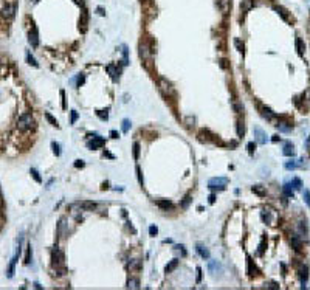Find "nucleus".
<instances>
[{
    "label": "nucleus",
    "mask_w": 310,
    "mask_h": 290,
    "mask_svg": "<svg viewBox=\"0 0 310 290\" xmlns=\"http://www.w3.org/2000/svg\"><path fill=\"white\" fill-rule=\"evenodd\" d=\"M34 127V118L31 113H23L19 116V120H17V129L22 130V132H26V130H30Z\"/></svg>",
    "instance_id": "nucleus-1"
},
{
    "label": "nucleus",
    "mask_w": 310,
    "mask_h": 290,
    "mask_svg": "<svg viewBox=\"0 0 310 290\" xmlns=\"http://www.w3.org/2000/svg\"><path fill=\"white\" fill-rule=\"evenodd\" d=\"M140 58L143 59L146 67L149 68V65H151V48H149V45H147L146 41L140 44Z\"/></svg>",
    "instance_id": "nucleus-2"
},
{
    "label": "nucleus",
    "mask_w": 310,
    "mask_h": 290,
    "mask_svg": "<svg viewBox=\"0 0 310 290\" xmlns=\"http://www.w3.org/2000/svg\"><path fill=\"white\" fill-rule=\"evenodd\" d=\"M208 185H209L211 189H219V191H222V189H225V186L228 185V178H225V177H215V178H211V180L208 182Z\"/></svg>",
    "instance_id": "nucleus-3"
},
{
    "label": "nucleus",
    "mask_w": 310,
    "mask_h": 290,
    "mask_svg": "<svg viewBox=\"0 0 310 290\" xmlns=\"http://www.w3.org/2000/svg\"><path fill=\"white\" fill-rule=\"evenodd\" d=\"M160 90L163 92V95H165V96H174V95H175L174 87L171 85V82L166 81L165 78H161V79H160Z\"/></svg>",
    "instance_id": "nucleus-4"
},
{
    "label": "nucleus",
    "mask_w": 310,
    "mask_h": 290,
    "mask_svg": "<svg viewBox=\"0 0 310 290\" xmlns=\"http://www.w3.org/2000/svg\"><path fill=\"white\" fill-rule=\"evenodd\" d=\"M51 261H53V265H62L64 264V252L61 248H55L51 252Z\"/></svg>",
    "instance_id": "nucleus-5"
},
{
    "label": "nucleus",
    "mask_w": 310,
    "mask_h": 290,
    "mask_svg": "<svg viewBox=\"0 0 310 290\" xmlns=\"http://www.w3.org/2000/svg\"><path fill=\"white\" fill-rule=\"evenodd\" d=\"M2 12H3V16H5L6 19H11V17H14V12H16V3H14V2H11V3H6V5L3 6Z\"/></svg>",
    "instance_id": "nucleus-6"
},
{
    "label": "nucleus",
    "mask_w": 310,
    "mask_h": 290,
    "mask_svg": "<svg viewBox=\"0 0 310 290\" xmlns=\"http://www.w3.org/2000/svg\"><path fill=\"white\" fill-rule=\"evenodd\" d=\"M258 109L261 110L262 116H264V118H267L268 121H273L275 118H276V115H275V113H273V112H272L270 109H268V107H265V105H262V104H258Z\"/></svg>",
    "instance_id": "nucleus-7"
},
{
    "label": "nucleus",
    "mask_w": 310,
    "mask_h": 290,
    "mask_svg": "<svg viewBox=\"0 0 310 290\" xmlns=\"http://www.w3.org/2000/svg\"><path fill=\"white\" fill-rule=\"evenodd\" d=\"M253 134H254V138H256V141H258L259 144H265V143H267V137H265V132H264V130H262L261 127H254Z\"/></svg>",
    "instance_id": "nucleus-8"
},
{
    "label": "nucleus",
    "mask_w": 310,
    "mask_h": 290,
    "mask_svg": "<svg viewBox=\"0 0 310 290\" xmlns=\"http://www.w3.org/2000/svg\"><path fill=\"white\" fill-rule=\"evenodd\" d=\"M28 42L31 44V47H37L39 45V33H37L36 26H33V30L28 34Z\"/></svg>",
    "instance_id": "nucleus-9"
},
{
    "label": "nucleus",
    "mask_w": 310,
    "mask_h": 290,
    "mask_svg": "<svg viewBox=\"0 0 310 290\" xmlns=\"http://www.w3.org/2000/svg\"><path fill=\"white\" fill-rule=\"evenodd\" d=\"M217 8L220 9V12L228 14L230 8H231V0H217Z\"/></svg>",
    "instance_id": "nucleus-10"
},
{
    "label": "nucleus",
    "mask_w": 310,
    "mask_h": 290,
    "mask_svg": "<svg viewBox=\"0 0 310 290\" xmlns=\"http://www.w3.org/2000/svg\"><path fill=\"white\" fill-rule=\"evenodd\" d=\"M75 206H78L79 209H84V211H92L96 208V203L95 202H78L75 203Z\"/></svg>",
    "instance_id": "nucleus-11"
},
{
    "label": "nucleus",
    "mask_w": 310,
    "mask_h": 290,
    "mask_svg": "<svg viewBox=\"0 0 310 290\" xmlns=\"http://www.w3.org/2000/svg\"><path fill=\"white\" fill-rule=\"evenodd\" d=\"M102 144H104V138H101V137L95 135V137H93V141L87 143V146H88L90 149H96V148L102 146Z\"/></svg>",
    "instance_id": "nucleus-12"
},
{
    "label": "nucleus",
    "mask_w": 310,
    "mask_h": 290,
    "mask_svg": "<svg viewBox=\"0 0 310 290\" xmlns=\"http://www.w3.org/2000/svg\"><path fill=\"white\" fill-rule=\"evenodd\" d=\"M107 72L110 73V76H112L113 81H116V79L119 78V70H118V67H116L115 64H109V65H107Z\"/></svg>",
    "instance_id": "nucleus-13"
},
{
    "label": "nucleus",
    "mask_w": 310,
    "mask_h": 290,
    "mask_svg": "<svg viewBox=\"0 0 310 290\" xmlns=\"http://www.w3.org/2000/svg\"><path fill=\"white\" fill-rule=\"evenodd\" d=\"M195 250H197V253H198L202 258H203V259H208V258H209V250H208L206 247H203L202 244H197Z\"/></svg>",
    "instance_id": "nucleus-14"
},
{
    "label": "nucleus",
    "mask_w": 310,
    "mask_h": 290,
    "mask_svg": "<svg viewBox=\"0 0 310 290\" xmlns=\"http://www.w3.org/2000/svg\"><path fill=\"white\" fill-rule=\"evenodd\" d=\"M247 264H248V275H250V276H254V275H258V273H259L258 267H256L254 264H253V261H251L250 256H247Z\"/></svg>",
    "instance_id": "nucleus-15"
},
{
    "label": "nucleus",
    "mask_w": 310,
    "mask_h": 290,
    "mask_svg": "<svg viewBox=\"0 0 310 290\" xmlns=\"http://www.w3.org/2000/svg\"><path fill=\"white\" fill-rule=\"evenodd\" d=\"M253 5H254L253 0H242V3H240V11H242V12H247V11H250V9L253 8Z\"/></svg>",
    "instance_id": "nucleus-16"
},
{
    "label": "nucleus",
    "mask_w": 310,
    "mask_h": 290,
    "mask_svg": "<svg viewBox=\"0 0 310 290\" xmlns=\"http://www.w3.org/2000/svg\"><path fill=\"white\" fill-rule=\"evenodd\" d=\"M295 45H296V50H298V55L302 56V55H304V48H305V45H304V42H302V39H301V37H296Z\"/></svg>",
    "instance_id": "nucleus-17"
},
{
    "label": "nucleus",
    "mask_w": 310,
    "mask_h": 290,
    "mask_svg": "<svg viewBox=\"0 0 310 290\" xmlns=\"http://www.w3.org/2000/svg\"><path fill=\"white\" fill-rule=\"evenodd\" d=\"M282 154L287 155V157H293L295 155V146L292 143H287L285 146H284V151H282Z\"/></svg>",
    "instance_id": "nucleus-18"
},
{
    "label": "nucleus",
    "mask_w": 310,
    "mask_h": 290,
    "mask_svg": "<svg viewBox=\"0 0 310 290\" xmlns=\"http://www.w3.org/2000/svg\"><path fill=\"white\" fill-rule=\"evenodd\" d=\"M157 206H160L161 209H165V211H168V209H172V208H174V205H172L169 200H157Z\"/></svg>",
    "instance_id": "nucleus-19"
},
{
    "label": "nucleus",
    "mask_w": 310,
    "mask_h": 290,
    "mask_svg": "<svg viewBox=\"0 0 310 290\" xmlns=\"http://www.w3.org/2000/svg\"><path fill=\"white\" fill-rule=\"evenodd\" d=\"M177 265H178V259H172L168 265H166V273H171V272H174L175 268H177Z\"/></svg>",
    "instance_id": "nucleus-20"
},
{
    "label": "nucleus",
    "mask_w": 310,
    "mask_h": 290,
    "mask_svg": "<svg viewBox=\"0 0 310 290\" xmlns=\"http://www.w3.org/2000/svg\"><path fill=\"white\" fill-rule=\"evenodd\" d=\"M275 11H278L279 14H281V17L284 19L285 22H288V20H290V17H288V14H287V11H285L284 8H282V6H278V5H276V6H275Z\"/></svg>",
    "instance_id": "nucleus-21"
},
{
    "label": "nucleus",
    "mask_w": 310,
    "mask_h": 290,
    "mask_svg": "<svg viewBox=\"0 0 310 290\" xmlns=\"http://www.w3.org/2000/svg\"><path fill=\"white\" fill-rule=\"evenodd\" d=\"M81 26H82V33L87 31V23H88V16H87V11L82 12V19H81Z\"/></svg>",
    "instance_id": "nucleus-22"
},
{
    "label": "nucleus",
    "mask_w": 310,
    "mask_h": 290,
    "mask_svg": "<svg viewBox=\"0 0 310 290\" xmlns=\"http://www.w3.org/2000/svg\"><path fill=\"white\" fill-rule=\"evenodd\" d=\"M293 192H295L293 185H292V183H285V185H284V194H285L287 197H293Z\"/></svg>",
    "instance_id": "nucleus-23"
},
{
    "label": "nucleus",
    "mask_w": 310,
    "mask_h": 290,
    "mask_svg": "<svg viewBox=\"0 0 310 290\" xmlns=\"http://www.w3.org/2000/svg\"><path fill=\"white\" fill-rule=\"evenodd\" d=\"M276 126L279 127V130H281V132H290V130H292V127H293L292 124H288V123H285V121H282V123H278Z\"/></svg>",
    "instance_id": "nucleus-24"
},
{
    "label": "nucleus",
    "mask_w": 310,
    "mask_h": 290,
    "mask_svg": "<svg viewBox=\"0 0 310 290\" xmlns=\"http://www.w3.org/2000/svg\"><path fill=\"white\" fill-rule=\"evenodd\" d=\"M208 270H209L212 275H215V273H217V270H220V265H219V264L215 262V261H211V262H209V265H208Z\"/></svg>",
    "instance_id": "nucleus-25"
},
{
    "label": "nucleus",
    "mask_w": 310,
    "mask_h": 290,
    "mask_svg": "<svg viewBox=\"0 0 310 290\" xmlns=\"http://www.w3.org/2000/svg\"><path fill=\"white\" fill-rule=\"evenodd\" d=\"M45 118L48 120V123H50L51 126H55V127H59V123H58V120H56V118L53 116L51 113H48V112H47V113H45Z\"/></svg>",
    "instance_id": "nucleus-26"
},
{
    "label": "nucleus",
    "mask_w": 310,
    "mask_h": 290,
    "mask_svg": "<svg viewBox=\"0 0 310 290\" xmlns=\"http://www.w3.org/2000/svg\"><path fill=\"white\" fill-rule=\"evenodd\" d=\"M245 135V126H244V121H237V137H244Z\"/></svg>",
    "instance_id": "nucleus-27"
},
{
    "label": "nucleus",
    "mask_w": 310,
    "mask_h": 290,
    "mask_svg": "<svg viewBox=\"0 0 310 290\" xmlns=\"http://www.w3.org/2000/svg\"><path fill=\"white\" fill-rule=\"evenodd\" d=\"M307 278H308V270H307V267H304V268L301 270V284H302V287H305Z\"/></svg>",
    "instance_id": "nucleus-28"
},
{
    "label": "nucleus",
    "mask_w": 310,
    "mask_h": 290,
    "mask_svg": "<svg viewBox=\"0 0 310 290\" xmlns=\"http://www.w3.org/2000/svg\"><path fill=\"white\" fill-rule=\"evenodd\" d=\"M233 110L236 113H242V112H244V105H242L240 102H237L236 99H233Z\"/></svg>",
    "instance_id": "nucleus-29"
},
{
    "label": "nucleus",
    "mask_w": 310,
    "mask_h": 290,
    "mask_svg": "<svg viewBox=\"0 0 310 290\" xmlns=\"http://www.w3.org/2000/svg\"><path fill=\"white\" fill-rule=\"evenodd\" d=\"M292 245H293L295 250H301V239H299L298 236H293V237H292Z\"/></svg>",
    "instance_id": "nucleus-30"
},
{
    "label": "nucleus",
    "mask_w": 310,
    "mask_h": 290,
    "mask_svg": "<svg viewBox=\"0 0 310 290\" xmlns=\"http://www.w3.org/2000/svg\"><path fill=\"white\" fill-rule=\"evenodd\" d=\"M299 162H301V160H299ZM299 162H287V163H285V169H296V168H301L302 163H299Z\"/></svg>",
    "instance_id": "nucleus-31"
},
{
    "label": "nucleus",
    "mask_w": 310,
    "mask_h": 290,
    "mask_svg": "<svg viewBox=\"0 0 310 290\" xmlns=\"http://www.w3.org/2000/svg\"><path fill=\"white\" fill-rule=\"evenodd\" d=\"M253 192L254 194H258V195H261V197H264L267 192H265V189L262 188V186H259V185H256V186H253Z\"/></svg>",
    "instance_id": "nucleus-32"
},
{
    "label": "nucleus",
    "mask_w": 310,
    "mask_h": 290,
    "mask_svg": "<svg viewBox=\"0 0 310 290\" xmlns=\"http://www.w3.org/2000/svg\"><path fill=\"white\" fill-rule=\"evenodd\" d=\"M26 61H28V64H31L33 67H37V65H39V64L36 62V59L31 56V53H30V51H26Z\"/></svg>",
    "instance_id": "nucleus-33"
},
{
    "label": "nucleus",
    "mask_w": 310,
    "mask_h": 290,
    "mask_svg": "<svg viewBox=\"0 0 310 290\" xmlns=\"http://www.w3.org/2000/svg\"><path fill=\"white\" fill-rule=\"evenodd\" d=\"M133 158L135 160L140 158V144L138 143H133Z\"/></svg>",
    "instance_id": "nucleus-34"
},
{
    "label": "nucleus",
    "mask_w": 310,
    "mask_h": 290,
    "mask_svg": "<svg viewBox=\"0 0 310 290\" xmlns=\"http://www.w3.org/2000/svg\"><path fill=\"white\" fill-rule=\"evenodd\" d=\"M96 115L101 118L102 121H107V120H109V113H107V110H98Z\"/></svg>",
    "instance_id": "nucleus-35"
},
{
    "label": "nucleus",
    "mask_w": 310,
    "mask_h": 290,
    "mask_svg": "<svg viewBox=\"0 0 310 290\" xmlns=\"http://www.w3.org/2000/svg\"><path fill=\"white\" fill-rule=\"evenodd\" d=\"M302 197H304V202L307 203V206L310 208V191H308V189H304V192H302Z\"/></svg>",
    "instance_id": "nucleus-36"
},
{
    "label": "nucleus",
    "mask_w": 310,
    "mask_h": 290,
    "mask_svg": "<svg viewBox=\"0 0 310 290\" xmlns=\"http://www.w3.org/2000/svg\"><path fill=\"white\" fill-rule=\"evenodd\" d=\"M234 45H236V48L239 50V51H244V42L240 41V39H234Z\"/></svg>",
    "instance_id": "nucleus-37"
},
{
    "label": "nucleus",
    "mask_w": 310,
    "mask_h": 290,
    "mask_svg": "<svg viewBox=\"0 0 310 290\" xmlns=\"http://www.w3.org/2000/svg\"><path fill=\"white\" fill-rule=\"evenodd\" d=\"M123 64H124V65H127V64H129V58H127V47H126V45L123 47Z\"/></svg>",
    "instance_id": "nucleus-38"
},
{
    "label": "nucleus",
    "mask_w": 310,
    "mask_h": 290,
    "mask_svg": "<svg viewBox=\"0 0 310 290\" xmlns=\"http://www.w3.org/2000/svg\"><path fill=\"white\" fill-rule=\"evenodd\" d=\"M127 287H129V288H138V287H140V282H138L137 279H130L129 284H127Z\"/></svg>",
    "instance_id": "nucleus-39"
},
{
    "label": "nucleus",
    "mask_w": 310,
    "mask_h": 290,
    "mask_svg": "<svg viewBox=\"0 0 310 290\" xmlns=\"http://www.w3.org/2000/svg\"><path fill=\"white\" fill-rule=\"evenodd\" d=\"M290 183L293 185V188H295V189H299V188L302 186V183H301L299 178H293V182H290Z\"/></svg>",
    "instance_id": "nucleus-40"
},
{
    "label": "nucleus",
    "mask_w": 310,
    "mask_h": 290,
    "mask_svg": "<svg viewBox=\"0 0 310 290\" xmlns=\"http://www.w3.org/2000/svg\"><path fill=\"white\" fill-rule=\"evenodd\" d=\"M51 148H53V152H55L56 155H61V146L58 143H51Z\"/></svg>",
    "instance_id": "nucleus-41"
},
{
    "label": "nucleus",
    "mask_w": 310,
    "mask_h": 290,
    "mask_svg": "<svg viewBox=\"0 0 310 290\" xmlns=\"http://www.w3.org/2000/svg\"><path fill=\"white\" fill-rule=\"evenodd\" d=\"M261 216H262V220H264V222H267V223H270V222H272V217H270V214H268V213H265V211H262V213H261Z\"/></svg>",
    "instance_id": "nucleus-42"
},
{
    "label": "nucleus",
    "mask_w": 310,
    "mask_h": 290,
    "mask_svg": "<svg viewBox=\"0 0 310 290\" xmlns=\"http://www.w3.org/2000/svg\"><path fill=\"white\" fill-rule=\"evenodd\" d=\"M30 262H31V245L26 250V256H25V264H30Z\"/></svg>",
    "instance_id": "nucleus-43"
},
{
    "label": "nucleus",
    "mask_w": 310,
    "mask_h": 290,
    "mask_svg": "<svg viewBox=\"0 0 310 290\" xmlns=\"http://www.w3.org/2000/svg\"><path fill=\"white\" fill-rule=\"evenodd\" d=\"M264 252H265V237L261 241V244H259V250H258V253L259 255H264Z\"/></svg>",
    "instance_id": "nucleus-44"
},
{
    "label": "nucleus",
    "mask_w": 310,
    "mask_h": 290,
    "mask_svg": "<svg viewBox=\"0 0 310 290\" xmlns=\"http://www.w3.org/2000/svg\"><path fill=\"white\" fill-rule=\"evenodd\" d=\"M191 200H192L191 197H189V195H186V197H185V200L180 203V206H182V208H188V205H189V202H191Z\"/></svg>",
    "instance_id": "nucleus-45"
},
{
    "label": "nucleus",
    "mask_w": 310,
    "mask_h": 290,
    "mask_svg": "<svg viewBox=\"0 0 310 290\" xmlns=\"http://www.w3.org/2000/svg\"><path fill=\"white\" fill-rule=\"evenodd\" d=\"M31 174H33V177H34V180H36V182H39V183L42 182V178H40V175H39V172H37L36 169H31Z\"/></svg>",
    "instance_id": "nucleus-46"
},
{
    "label": "nucleus",
    "mask_w": 310,
    "mask_h": 290,
    "mask_svg": "<svg viewBox=\"0 0 310 290\" xmlns=\"http://www.w3.org/2000/svg\"><path fill=\"white\" fill-rule=\"evenodd\" d=\"M129 127H130V121L129 120H124L123 121V132L126 134V132H129Z\"/></svg>",
    "instance_id": "nucleus-47"
},
{
    "label": "nucleus",
    "mask_w": 310,
    "mask_h": 290,
    "mask_svg": "<svg viewBox=\"0 0 310 290\" xmlns=\"http://www.w3.org/2000/svg\"><path fill=\"white\" fill-rule=\"evenodd\" d=\"M137 175H138V182H140V185H143L144 183V180H143V174H141V169L137 166Z\"/></svg>",
    "instance_id": "nucleus-48"
},
{
    "label": "nucleus",
    "mask_w": 310,
    "mask_h": 290,
    "mask_svg": "<svg viewBox=\"0 0 310 290\" xmlns=\"http://www.w3.org/2000/svg\"><path fill=\"white\" fill-rule=\"evenodd\" d=\"M247 148H248V152H250V154H253V152H254V149H256V143H248V146H247Z\"/></svg>",
    "instance_id": "nucleus-49"
},
{
    "label": "nucleus",
    "mask_w": 310,
    "mask_h": 290,
    "mask_svg": "<svg viewBox=\"0 0 310 290\" xmlns=\"http://www.w3.org/2000/svg\"><path fill=\"white\" fill-rule=\"evenodd\" d=\"M78 120V112L76 110H72V124H75Z\"/></svg>",
    "instance_id": "nucleus-50"
},
{
    "label": "nucleus",
    "mask_w": 310,
    "mask_h": 290,
    "mask_svg": "<svg viewBox=\"0 0 310 290\" xmlns=\"http://www.w3.org/2000/svg\"><path fill=\"white\" fill-rule=\"evenodd\" d=\"M61 96H62V107L67 109V104H65V92H64V90H61Z\"/></svg>",
    "instance_id": "nucleus-51"
},
{
    "label": "nucleus",
    "mask_w": 310,
    "mask_h": 290,
    "mask_svg": "<svg viewBox=\"0 0 310 290\" xmlns=\"http://www.w3.org/2000/svg\"><path fill=\"white\" fill-rule=\"evenodd\" d=\"M149 233H151V236H155V234L158 233V228H157V227H151V228H149Z\"/></svg>",
    "instance_id": "nucleus-52"
},
{
    "label": "nucleus",
    "mask_w": 310,
    "mask_h": 290,
    "mask_svg": "<svg viewBox=\"0 0 310 290\" xmlns=\"http://www.w3.org/2000/svg\"><path fill=\"white\" fill-rule=\"evenodd\" d=\"M75 166H76V168H84V162H82V160H76Z\"/></svg>",
    "instance_id": "nucleus-53"
},
{
    "label": "nucleus",
    "mask_w": 310,
    "mask_h": 290,
    "mask_svg": "<svg viewBox=\"0 0 310 290\" xmlns=\"http://www.w3.org/2000/svg\"><path fill=\"white\" fill-rule=\"evenodd\" d=\"M96 11H98V14H99V16H104V14H105L104 8H101V6H98V8H96Z\"/></svg>",
    "instance_id": "nucleus-54"
},
{
    "label": "nucleus",
    "mask_w": 310,
    "mask_h": 290,
    "mask_svg": "<svg viewBox=\"0 0 310 290\" xmlns=\"http://www.w3.org/2000/svg\"><path fill=\"white\" fill-rule=\"evenodd\" d=\"M197 273H198V275H197V282H200V279H202V268H200V267L197 268Z\"/></svg>",
    "instance_id": "nucleus-55"
},
{
    "label": "nucleus",
    "mask_w": 310,
    "mask_h": 290,
    "mask_svg": "<svg viewBox=\"0 0 310 290\" xmlns=\"http://www.w3.org/2000/svg\"><path fill=\"white\" fill-rule=\"evenodd\" d=\"M81 84H84V76L82 75H79V78H78V85H81Z\"/></svg>",
    "instance_id": "nucleus-56"
},
{
    "label": "nucleus",
    "mask_w": 310,
    "mask_h": 290,
    "mask_svg": "<svg viewBox=\"0 0 310 290\" xmlns=\"http://www.w3.org/2000/svg\"><path fill=\"white\" fill-rule=\"evenodd\" d=\"M110 135H112V138H118V137H119V134H118L116 130H112V132H110Z\"/></svg>",
    "instance_id": "nucleus-57"
},
{
    "label": "nucleus",
    "mask_w": 310,
    "mask_h": 290,
    "mask_svg": "<svg viewBox=\"0 0 310 290\" xmlns=\"http://www.w3.org/2000/svg\"><path fill=\"white\" fill-rule=\"evenodd\" d=\"M215 202V195L212 194V195H209V203H214Z\"/></svg>",
    "instance_id": "nucleus-58"
},
{
    "label": "nucleus",
    "mask_w": 310,
    "mask_h": 290,
    "mask_svg": "<svg viewBox=\"0 0 310 290\" xmlns=\"http://www.w3.org/2000/svg\"><path fill=\"white\" fill-rule=\"evenodd\" d=\"M75 3H78V5H84V0H73Z\"/></svg>",
    "instance_id": "nucleus-59"
},
{
    "label": "nucleus",
    "mask_w": 310,
    "mask_h": 290,
    "mask_svg": "<svg viewBox=\"0 0 310 290\" xmlns=\"http://www.w3.org/2000/svg\"><path fill=\"white\" fill-rule=\"evenodd\" d=\"M33 2H39V0H33Z\"/></svg>",
    "instance_id": "nucleus-60"
},
{
    "label": "nucleus",
    "mask_w": 310,
    "mask_h": 290,
    "mask_svg": "<svg viewBox=\"0 0 310 290\" xmlns=\"http://www.w3.org/2000/svg\"><path fill=\"white\" fill-rule=\"evenodd\" d=\"M141 2H143V0H141Z\"/></svg>",
    "instance_id": "nucleus-61"
}]
</instances>
